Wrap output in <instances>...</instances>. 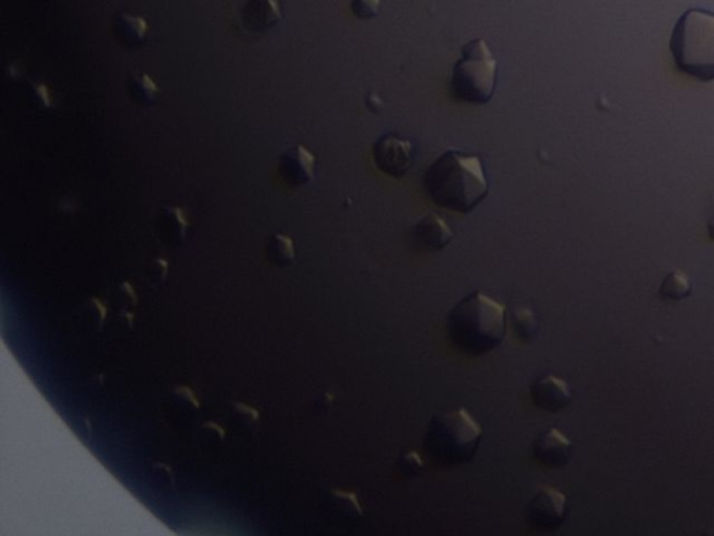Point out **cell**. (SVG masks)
<instances>
[{
	"label": "cell",
	"instance_id": "25",
	"mask_svg": "<svg viewBox=\"0 0 714 536\" xmlns=\"http://www.w3.org/2000/svg\"><path fill=\"white\" fill-rule=\"evenodd\" d=\"M200 436L206 446H218L227 439V431L217 422H204L200 428Z\"/></svg>",
	"mask_w": 714,
	"mask_h": 536
},
{
	"label": "cell",
	"instance_id": "22",
	"mask_svg": "<svg viewBox=\"0 0 714 536\" xmlns=\"http://www.w3.org/2000/svg\"><path fill=\"white\" fill-rule=\"evenodd\" d=\"M232 419L242 431H252L259 426L260 412L243 402H232Z\"/></svg>",
	"mask_w": 714,
	"mask_h": 536
},
{
	"label": "cell",
	"instance_id": "7",
	"mask_svg": "<svg viewBox=\"0 0 714 536\" xmlns=\"http://www.w3.org/2000/svg\"><path fill=\"white\" fill-rule=\"evenodd\" d=\"M373 155L377 168L395 179L409 172L415 159L412 143L395 133L380 136L374 143Z\"/></svg>",
	"mask_w": 714,
	"mask_h": 536
},
{
	"label": "cell",
	"instance_id": "30",
	"mask_svg": "<svg viewBox=\"0 0 714 536\" xmlns=\"http://www.w3.org/2000/svg\"><path fill=\"white\" fill-rule=\"evenodd\" d=\"M709 235H710L711 239L714 240V217L711 218L710 222H709Z\"/></svg>",
	"mask_w": 714,
	"mask_h": 536
},
{
	"label": "cell",
	"instance_id": "29",
	"mask_svg": "<svg viewBox=\"0 0 714 536\" xmlns=\"http://www.w3.org/2000/svg\"><path fill=\"white\" fill-rule=\"evenodd\" d=\"M30 97L41 108H50L52 106L50 91L41 82H30Z\"/></svg>",
	"mask_w": 714,
	"mask_h": 536
},
{
	"label": "cell",
	"instance_id": "4",
	"mask_svg": "<svg viewBox=\"0 0 714 536\" xmlns=\"http://www.w3.org/2000/svg\"><path fill=\"white\" fill-rule=\"evenodd\" d=\"M670 50L679 72L699 82L714 80V13L685 12L672 28Z\"/></svg>",
	"mask_w": 714,
	"mask_h": 536
},
{
	"label": "cell",
	"instance_id": "26",
	"mask_svg": "<svg viewBox=\"0 0 714 536\" xmlns=\"http://www.w3.org/2000/svg\"><path fill=\"white\" fill-rule=\"evenodd\" d=\"M381 0H352L351 9L361 20H371L380 13Z\"/></svg>",
	"mask_w": 714,
	"mask_h": 536
},
{
	"label": "cell",
	"instance_id": "10",
	"mask_svg": "<svg viewBox=\"0 0 714 536\" xmlns=\"http://www.w3.org/2000/svg\"><path fill=\"white\" fill-rule=\"evenodd\" d=\"M533 457L543 467L563 468L572 457V441L558 429H548L534 440Z\"/></svg>",
	"mask_w": 714,
	"mask_h": 536
},
{
	"label": "cell",
	"instance_id": "28",
	"mask_svg": "<svg viewBox=\"0 0 714 536\" xmlns=\"http://www.w3.org/2000/svg\"><path fill=\"white\" fill-rule=\"evenodd\" d=\"M116 299L121 309L130 310L138 305V297L135 288L126 281L119 284L118 290H116Z\"/></svg>",
	"mask_w": 714,
	"mask_h": 536
},
{
	"label": "cell",
	"instance_id": "19",
	"mask_svg": "<svg viewBox=\"0 0 714 536\" xmlns=\"http://www.w3.org/2000/svg\"><path fill=\"white\" fill-rule=\"evenodd\" d=\"M691 293V278L681 270L667 274L660 285V295L665 299L681 300L688 298Z\"/></svg>",
	"mask_w": 714,
	"mask_h": 536
},
{
	"label": "cell",
	"instance_id": "17",
	"mask_svg": "<svg viewBox=\"0 0 714 536\" xmlns=\"http://www.w3.org/2000/svg\"><path fill=\"white\" fill-rule=\"evenodd\" d=\"M267 260L276 267H288L295 263V244L286 235L276 234L269 237L266 246Z\"/></svg>",
	"mask_w": 714,
	"mask_h": 536
},
{
	"label": "cell",
	"instance_id": "3",
	"mask_svg": "<svg viewBox=\"0 0 714 536\" xmlns=\"http://www.w3.org/2000/svg\"><path fill=\"white\" fill-rule=\"evenodd\" d=\"M482 440V424L459 407L430 419L423 446L438 467H459L475 460Z\"/></svg>",
	"mask_w": 714,
	"mask_h": 536
},
{
	"label": "cell",
	"instance_id": "23",
	"mask_svg": "<svg viewBox=\"0 0 714 536\" xmlns=\"http://www.w3.org/2000/svg\"><path fill=\"white\" fill-rule=\"evenodd\" d=\"M150 480H151L152 486L157 487L159 491H174L175 474L169 465L154 462L150 467Z\"/></svg>",
	"mask_w": 714,
	"mask_h": 536
},
{
	"label": "cell",
	"instance_id": "14",
	"mask_svg": "<svg viewBox=\"0 0 714 536\" xmlns=\"http://www.w3.org/2000/svg\"><path fill=\"white\" fill-rule=\"evenodd\" d=\"M112 33L121 45L128 50H135L144 43L148 23L143 17L136 14L119 13L112 24Z\"/></svg>",
	"mask_w": 714,
	"mask_h": 536
},
{
	"label": "cell",
	"instance_id": "12",
	"mask_svg": "<svg viewBox=\"0 0 714 536\" xmlns=\"http://www.w3.org/2000/svg\"><path fill=\"white\" fill-rule=\"evenodd\" d=\"M413 245L423 253H436L448 246L454 232L446 221L434 213H429L413 228Z\"/></svg>",
	"mask_w": 714,
	"mask_h": 536
},
{
	"label": "cell",
	"instance_id": "27",
	"mask_svg": "<svg viewBox=\"0 0 714 536\" xmlns=\"http://www.w3.org/2000/svg\"><path fill=\"white\" fill-rule=\"evenodd\" d=\"M167 271H169V263L164 259H155L147 267L148 284L152 288H159L164 285L167 278Z\"/></svg>",
	"mask_w": 714,
	"mask_h": 536
},
{
	"label": "cell",
	"instance_id": "5",
	"mask_svg": "<svg viewBox=\"0 0 714 536\" xmlns=\"http://www.w3.org/2000/svg\"><path fill=\"white\" fill-rule=\"evenodd\" d=\"M498 63L483 38L466 43L454 65L451 97L458 103L485 105L494 97Z\"/></svg>",
	"mask_w": 714,
	"mask_h": 536
},
{
	"label": "cell",
	"instance_id": "20",
	"mask_svg": "<svg viewBox=\"0 0 714 536\" xmlns=\"http://www.w3.org/2000/svg\"><path fill=\"white\" fill-rule=\"evenodd\" d=\"M171 405L176 414L186 418L196 416L197 412L200 411V402L197 400L193 390L187 385H176L172 388Z\"/></svg>",
	"mask_w": 714,
	"mask_h": 536
},
{
	"label": "cell",
	"instance_id": "1",
	"mask_svg": "<svg viewBox=\"0 0 714 536\" xmlns=\"http://www.w3.org/2000/svg\"><path fill=\"white\" fill-rule=\"evenodd\" d=\"M424 188L434 205L459 214H470L490 193L482 159L459 150H448L430 165Z\"/></svg>",
	"mask_w": 714,
	"mask_h": 536
},
{
	"label": "cell",
	"instance_id": "9",
	"mask_svg": "<svg viewBox=\"0 0 714 536\" xmlns=\"http://www.w3.org/2000/svg\"><path fill=\"white\" fill-rule=\"evenodd\" d=\"M533 404L541 411L557 414L572 401V388L567 380L555 375H543L531 385Z\"/></svg>",
	"mask_w": 714,
	"mask_h": 536
},
{
	"label": "cell",
	"instance_id": "13",
	"mask_svg": "<svg viewBox=\"0 0 714 536\" xmlns=\"http://www.w3.org/2000/svg\"><path fill=\"white\" fill-rule=\"evenodd\" d=\"M158 229L165 244L179 247L184 244L189 229V221L182 208L165 206L158 214Z\"/></svg>",
	"mask_w": 714,
	"mask_h": 536
},
{
	"label": "cell",
	"instance_id": "24",
	"mask_svg": "<svg viewBox=\"0 0 714 536\" xmlns=\"http://www.w3.org/2000/svg\"><path fill=\"white\" fill-rule=\"evenodd\" d=\"M398 468L405 477L415 478L424 470V461L416 451H407V453H403L398 460Z\"/></svg>",
	"mask_w": 714,
	"mask_h": 536
},
{
	"label": "cell",
	"instance_id": "8",
	"mask_svg": "<svg viewBox=\"0 0 714 536\" xmlns=\"http://www.w3.org/2000/svg\"><path fill=\"white\" fill-rule=\"evenodd\" d=\"M315 157L305 145H291L279 155L278 174L289 188H300L314 179Z\"/></svg>",
	"mask_w": 714,
	"mask_h": 536
},
{
	"label": "cell",
	"instance_id": "21",
	"mask_svg": "<svg viewBox=\"0 0 714 536\" xmlns=\"http://www.w3.org/2000/svg\"><path fill=\"white\" fill-rule=\"evenodd\" d=\"M79 313L82 322L89 327V330L99 331L105 326L108 309L98 298L87 299L86 302L82 303Z\"/></svg>",
	"mask_w": 714,
	"mask_h": 536
},
{
	"label": "cell",
	"instance_id": "16",
	"mask_svg": "<svg viewBox=\"0 0 714 536\" xmlns=\"http://www.w3.org/2000/svg\"><path fill=\"white\" fill-rule=\"evenodd\" d=\"M128 98L140 106L155 105L158 99L157 82L147 73H133L126 82Z\"/></svg>",
	"mask_w": 714,
	"mask_h": 536
},
{
	"label": "cell",
	"instance_id": "15",
	"mask_svg": "<svg viewBox=\"0 0 714 536\" xmlns=\"http://www.w3.org/2000/svg\"><path fill=\"white\" fill-rule=\"evenodd\" d=\"M327 506L332 518L341 523L354 524L363 516V509L353 492L332 489L328 493Z\"/></svg>",
	"mask_w": 714,
	"mask_h": 536
},
{
	"label": "cell",
	"instance_id": "6",
	"mask_svg": "<svg viewBox=\"0 0 714 536\" xmlns=\"http://www.w3.org/2000/svg\"><path fill=\"white\" fill-rule=\"evenodd\" d=\"M568 497L555 487H541L524 509V521L532 530L551 532L565 524Z\"/></svg>",
	"mask_w": 714,
	"mask_h": 536
},
{
	"label": "cell",
	"instance_id": "18",
	"mask_svg": "<svg viewBox=\"0 0 714 536\" xmlns=\"http://www.w3.org/2000/svg\"><path fill=\"white\" fill-rule=\"evenodd\" d=\"M511 326L514 334L519 341L529 344L536 339L539 334V320L533 310L528 307H518L515 309L511 316Z\"/></svg>",
	"mask_w": 714,
	"mask_h": 536
},
{
	"label": "cell",
	"instance_id": "2",
	"mask_svg": "<svg viewBox=\"0 0 714 536\" xmlns=\"http://www.w3.org/2000/svg\"><path fill=\"white\" fill-rule=\"evenodd\" d=\"M446 336L459 353L470 358L488 355L504 343L507 307L482 292L470 293L449 310Z\"/></svg>",
	"mask_w": 714,
	"mask_h": 536
},
{
	"label": "cell",
	"instance_id": "11",
	"mask_svg": "<svg viewBox=\"0 0 714 536\" xmlns=\"http://www.w3.org/2000/svg\"><path fill=\"white\" fill-rule=\"evenodd\" d=\"M283 19L279 0H246L239 11L243 28L250 34H264Z\"/></svg>",
	"mask_w": 714,
	"mask_h": 536
}]
</instances>
